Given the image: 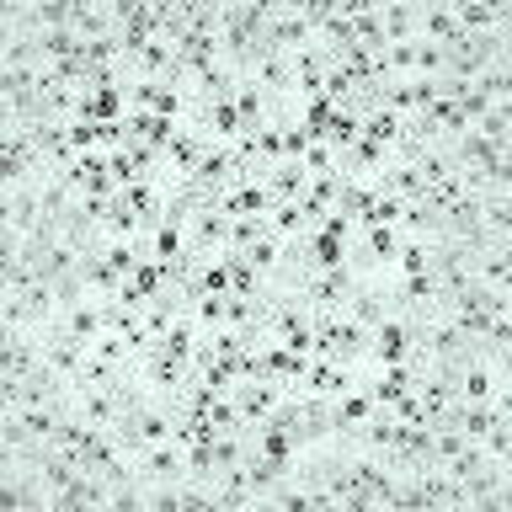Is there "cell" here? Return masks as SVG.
<instances>
[{
  "instance_id": "cell-25",
  "label": "cell",
  "mask_w": 512,
  "mask_h": 512,
  "mask_svg": "<svg viewBox=\"0 0 512 512\" xmlns=\"http://www.w3.org/2000/svg\"><path fill=\"white\" fill-rule=\"evenodd\" d=\"M459 198H470V192H464V176H459V171H454V176H443V182H432V187L422 192V203H427V208H438V214H443L448 203H459Z\"/></svg>"
},
{
  "instance_id": "cell-14",
  "label": "cell",
  "mask_w": 512,
  "mask_h": 512,
  "mask_svg": "<svg viewBox=\"0 0 512 512\" xmlns=\"http://www.w3.org/2000/svg\"><path fill=\"white\" fill-rule=\"evenodd\" d=\"M304 187H310V171H304L299 160H283V166H272V171H267V198H272V208L299 203V198H304Z\"/></svg>"
},
{
  "instance_id": "cell-6",
  "label": "cell",
  "mask_w": 512,
  "mask_h": 512,
  "mask_svg": "<svg viewBox=\"0 0 512 512\" xmlns=\"http://www.w3.org/2000/svg\"><path fill=\"white\" fill-rule=\"evenodd\" d=\"M390 160H395V150H384L379 139L358 134L342 155H336V166H342V176H352V182H374V176H379L384 166H390Z\"/></svg>"
},
{
  "instance_id": "cell-8",
  "label": "cell",
  "mask_w": 512,
  "mask_h": 512,
  "mask_svg": "<svg viewBox=\"0 0 512 512\" xmlns=\"http://www.w3.org/2000/svg\"><path fill=\"white\" fill-rule=\"evenodd\" d=\"M224 246H230V214L203 208V214L187 219V251L192 256H219Z\"/></svg>"
},
{
  "instance_id": "cell-2",
  "label": "cell",
  "mask_w": 512,
  "mask_h": 512,
  "mask_svg": "<svg viewBox=\"0 0 512 512\" xmlns=\"http://www.w3.org/2000/svg\"><path fill=\"white\" fill-rule=\"evenodd\" d=\"M400 256V224H363L347 246V262L358 278H390Z\"/></svg>"
},
{
  "instance_id": "cell-11",
  "label": "cell",
  "mask_w": 512,
  "mask_h": 512,
  "mask_svg": "<svg viewBox=\"0 0 512 512\" xmlns=\"http://www.w3.org/2000/svg\"><path fill=\"white\" fill-rule=\"evenodd\" d=\"M54 331H64V336H75L80 347H91L96 336L107 331V326H102V299H80V304H70V310H59V320H54Z\"/></svg>"
},
{
  "instance_id": "cell-15",
  "label": "cell",
  "mask_w": 512,
  "mask_h": 512,
  "mask_svg": "<svg viewBox=\"0 0 512 512\" xmlns=\"http://www.w3.org/2000/svg\"><path fill=\"white\" fill-rule=\"evenodd\" d=\"M70 32H75L80 43H102V38H118V27H112V11H107V6H91V0H75Z\"/></svg>"
},
{
  "instance_id": "cell-1",
  "label": "cell",
  "mask_w": 512,
  "mask_h": 512,
  "mask_svg": "<svg viewBox=\"0 0 512 512\" xmlns=\"http://www.w3.org/2000/svg\"><path fill=\"white\" fill-rule=\"evenodd\" d=\"M262 326H267V342H283L294 352H315V310L304 294H272Z\"/></svg>"
},
{
  "instance_id": "cell-5",
  "label": "cell",
  "mask_w": 512,
  "mask_h": 512,
  "mask_svg": "<svg viewBox=\"0 0 512 512\" xmlns=\"http://www.w3.org/2000/svg\"><path fill=\"white\" fill-rule=\"evenodd\" d=\"M187 368L192 363H182L176 352L155 347V352H144V358H139V384L150 395H176V390H182V379H187Z\"/></svg>"
},
{
  "instance_id": "cell-7",
  "label": "cell",
  "mask_w": 512,
  "mask_h": 512,
  "mask_svg": "<svg viewBox=\"0 0 512 512\" xmlns=\"http://www.w3.org/2000/svg\"><path fill=\"white\" fill-rule=\"evenodd\" d=\"M352 384H358V368L331 363V358H310V363H304V379H299V395H326V400H336L342 390H352Z\"/></svg>"
},
{
  "instance_id": "cell-26",
  "label": "cell",
  "mask_w": 512,
  "mask_h": 512,
  "mask_svg": "<svg viewBox=\"0 0 512 512\" xmlns=\"http://www.w3.org/2000/svg\"><path fill=\"white\" fill-rule=\"evenodd\" d=\"M278 256H283V240H278V235H262V240H256V246L246 251V262H251L256 272H262V278H272V267H278Z\"/></svg>"
},
{
  "instance_id": "cell-13",
  "label": "cell",
  "mask_w": 512,
  "mask_h": 512,
  "mask_svg": "<svg viewBox=\"0 0 512 512\" xmlns=\"http://www.w3.org/2000/svg\"><path fill=\"white\" fill-rule=\"evenodd\" d=\"M416 38H422V43H454V38H459L454 6H443V0L416 6Z\"/></svg>"
},
{
  "instance_id": "cell-19",
  "label": "cell",
  "mask_w": 512,
  "mask_h": 512,
  "mask_svg": "<svg viewBox=\"0 0 512 512\" xmlns=\"http://www.w3.org/2000/svg\"><path fill=\"white\" fill-rule=\"evenodd\" d=\"M358 134H363V118H358L352 107H336L331 118H326V128H320V144H331V150L342 155V150H347V144L358 139Z\"/></svg>"
},
{
  "instance_id": "cell-22",
  "label": "cell",
  "mask_w": 512,
  "mask_h": 512,
  "mask_svg": "<svg viewBox=\"0 0 512 512\" xmlns=\"http://www.w3.org/2000/svg\"><path fill=\"white\" fill-rule=\"evenodd\" d=\"M363 134L379 139L384 150H395V144H400V118H395V112H384V107H368L363 112Z\"/></svg>"
},
{
  "instance_id": "cell-17",
  "label": "cell",
  "mask_w": 512,
  "mask_h": 512,
  "mask_svg": "<svg viewBox=\"0 0 512 512\" xmlns=\"http://www.w3.org/2000/svg\"><path fill=\"white\" fill-rule=\"evenodd\" d=\"M235 112H240V128H246V134H256V128L272 123V102L251 86V80H240V86H235Z\"/></svg>"
},
{
  "instance_id": "cell-10",
  "label": "cell",
  "mask_w": 512,
  "mask_h": 512,
  "mask_svg": "<svg viewBox=\"0 0 512 512\" xmlns=\"http://www.w3.org/2000/svg\"><path fill=\"white\" fill-rule=\"evenodd\" d=\"M262 43L283 48V54H299V48H310V43H315V32L304 27L299 6H278V11H272V22H267V32H262Z\"/></svg>"
},
{
  "instance_id": "cell-20",
  "label": "cell",
  "mask_w": 512,
  "mask_h": 512,
  "mask_svg": "<svg viewBox=\"0 0 512 512\" xmlns=\"http://www.w3.org/2000/svg\"><path fill=\"white\" fill-rule=\"evenodd\" d=\"M475 134L491 144V150H502L507 155V134H512V102H496L480 112V123H475Z\"/></svg>"
},
{
  "instance_id": "cell-16",
  "label": "cell",
  "mask_w": 512,
  "mask_h": 512,
  "mask_svg": "<svg viewBox=\"0 0 512 512\" xmlns=\"http://www.w3.org/2000/svg\"><path fill=\"white\" fill-rule=\"evenodd\" d=\"M454 22H459V32H502L507 27V11L502 6H486V0H459Z\"/></svg>"
},
{
  "instance_id": "cell-12",
  "label": "cell",
  "mask_w": 512,
  "mask_h": 512,
  "mask_svg": "<svg viewBox=\"0 0 512 512\" xmlns=\"http://www.w3.org/2000/svg\"><path fill=\"white\" fill-rule=\"evenodd\" d=\"M374 187L384 192V198H400V203H416L427 192V182H422V171L411 166V160H390L379 176H374Z\"/></svg>"
},
{
  "instance_id": "cell-23",
  "label": "cell",
  "mask_w": 512,
  "mask_h": 512,
  "mask_svg": "<svg viewBox=\"0 0 512 512\" xmlns=\"http://www.w3.org/2000/svg\"><path fill=\"white\" fill-rule=\"evenodd\" d=\"M272 166H283V128H278V123L256 128V171L267 176Z\"/></svg>"
},
{
  "instance_id": "cell-21",
  "label": "cell",
  "mask_w": 512,
  "mask_h": 512,
  "mask_svg": "<svg viewBox=\"0 0 512 512\" xmlns=\"http://www.w3.org/2000/svg\"><path fill=\"white\" fill-rule=\"evenodd\" d=\"M262 235H272V219L267 214H240V219H230V246H224V251L246 256Z\"/></svg>"
},
{
  "instance_id": "cell-9",
  "label": "cell",
  "mask_w": 512,
  "mask_h": 512,
  "mask_svg": "<svg viewBox=\"0 0 512 512\" xmlns=\"http://www.w3.org/2000/svg\"><path fill=\"white\" fill-rule=\"evenodd\" d=\"M379 406H374V395L363 390V384H352V390H342L331 400V427H336V443H347L352 432H358L368 416H374Z\"/></svg>"
},
{
  "instance_id": "cell-4",
  "label": "cell",
  "mask_w": 512,
  "mask_h": 512,
  "mask_svg": "<svg viewBox=\"0 0 512 512\" xmlns=\"http://www.w3.org/2000/svg\"><path fill=\"white\" fill-rule=\"evenodd\" d=\"M352 288H358V272H352V262H342V267L315 272V278L304 283L299 294L310 299V310H315V315H342V310H347V299H352Z\"/></svg>"
},
{
  "instance_id": "cell-24",
  "label": "cell",
  "mask_w": 512,
  "mask_h": 512,
  "mask_svg": "<svg viewBox=\"0 0 512 512\" xmlns=\"http://www.w3.org/2000/svg\"><path fill=\"white\" fill-rule=\"evenodd\" d=\"M411 166L422 171V182H427V187H432V182H443V176H454V160H448L443 144H432V150H416V155H411Z\"/></svg>"
},
{
  "instance_id": "cell-3",
  "label": "cell",
  "mask_w": 512,
  "mask_h": 512,
  "mask_svg": "<svg viewBox=\"0 0 512 512\" xmlns=\"http://www.w3.org/2000/svg\"><path fill=\"white\" fill-rule=\"evenodd\" d=\"M368 352V331L347 315H315V358H331V363H347L358 368Z\"/></svg>"
},
{
  "instance_id": "cell-18",
  "label": "cell",
  "mask_w": 512,
  "mask_h": 512,
  "mask_svg": "<svg viewBox=\"0 0 512 512\" xmlns=\"http://www.w3.org/2000/svg\"><path fill=\"white\" fill-rule=\"evenodd\" d=\"M379 27H384V43H411L416 38V6L384 0V6H379Z\"/></svg>"
}]
</instances>
